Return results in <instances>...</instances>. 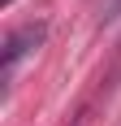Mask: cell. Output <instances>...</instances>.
Masks as SVG:
<instances>
[{
  "label": "cell",
  "instance_id": "1",
  "mask_svg": "<svg viewBox=\"0 0 121 126\" xmlns=\"http://www.w3.org/2000/svg\"><path fill=\"white\" fill-rule=\"evenodd\" d=\"M43 39H48V22H26V26H17V31H9V39H4V83H9L13 70L22 65V57H30Z\"/></svg>",
  "mask_w": 121,
  "mask_h": 126
},
{
  "label": "cell",
  "instance_id": "2",
  "mask_svg": "<svg viewBox=\"0 0 121 126\" xmlns=\"http://www.w3.org/2000/svg\"><path fill=\"white\" fill-rule=\"evenodd\" d=\"M121 13V0H108V9H104V17H117Z\"/></svg>",
  "mask_w": 121,
  "mask_h": 126
},
{
  "label": "cell",
  "instance_id": "3",
  "mask_svg": "<svg viewBox=\"0 0 121 126\" xmlns=\"http://www.w3.org/2000/svg\"><path fill=\"white\" fill-rule=\"evenodd\" d=\"M0 4H13V0H0Z\"/></svg>",
  "mask_w": 121,
  "mask_h": 126
}]
</instances>
